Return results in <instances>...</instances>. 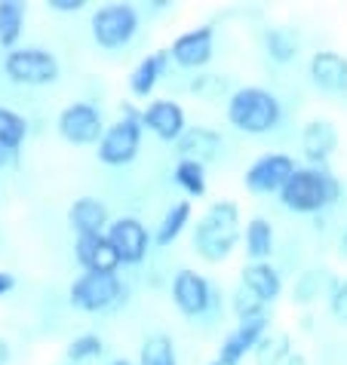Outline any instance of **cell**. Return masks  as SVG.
Segmentation results:
<instances>
[{
  "label": "cell",
  "mask_w": 347,
  "mask_h": 365,
  "mask_svg": "<svg viewBox=\"0 0 347 365\" xmlns=\"http://www.w3.org/2000/svg\"><path fill=\"white\" fill-rule=\"evenodd\" d=\"M243 240L240 206L233 200H216L193 225L191 246L206 264H221Z\"/></svg>",
  "instance_id": "cell-1"
},
{
  "label": "cell",
  "mask_w": 347,
  "mask_h": 365,
  "mask_svg": "<svg viewBox=\"0 0 347 365\" xmlns=\"http://www.w3.org/2000/svg\"><path fill=\"white\" fill-rule=\"evenodd\" d=\"M277 197L295 215H320L341 200V181L329 166H298Z\"/></svg>",
  "instance_id": "cell-2"
},
{
  "label": "cell",
  "mask_w": 347,
  "mask_h": 365,
  "mask_svg": "<svg viewBox=\"0 0 347 365\" xmlns=\"http://www.w3.org/2000/svg\"><path fill=\"white\" fill-rule=\"evenodd\" d=\"M224 117L237 133L268 135L283 123V101L264 86H237L224 101Z\"/></svg>",
  "instance_id": "cell-3"
},
{
  "label": "cell",
  "mask_w": 347,
  "mask_h": 365,
  "mask_svg": "<svg viewBox=\"0 0 347 365\" xmlns=\"http://www.w3.org/2000/svg\"><path fill=\"white\" fill-rule=\"evenodd\" d=\"M59 71V58L44 46H16L4 56V74L19 86H49Z\"/></svg>",
  "instance_id": "cell-4"
},
{
  "label": "cell",
  "mask_w": 347,
  "mask_h": 365,
  "mask_svg": "<svg viewBox=\"0 0 347 365\" xmlns=\"http://www.w3.org/2000/svg\"><path fill=\"white\" fill-rule=\"evenodd\" d=\"M68 298L84 313H105L117 307L120 301H126V286L117 273H80L71 282Z\"/></svg>",
  "instance_id": "cell-5"
},
{
  "label": "cell",
  "mask_w": 347,
  "mask_h": 365,
  "mask_svg": "<svg viewBox=\"0 0 347 365\" xmlns=\"http://www.w3.org/2000/svg\"><path fill=\"white\" fill-rule=\"evenodd\" d=\"M89 31L101 49H124L139 34V9L132 4H105L89 19Z\"/></svg>",
  "instance_id": "cell-6"
},
{
  "label": "cell",
  "mask_w": 347,
  "mask_h": 365,
  "mask_svg": "<svg viewBox=\"0 0 347 365\" xmlns=\"http://www.w3.org/2000/svg\"><path fill=\"white\" fill-rule=\"evenodd\" d=\"M141 135H145L141 120H136V117L114 120L111 126H105V133H101L99 145H96L99 163H105V166H129L132 160L139 157V150H141Z\"/></svg>",
  "instance_id": "cell-7"
},
{
  "label": "cell",
  "mask_w": 347,
  "mask_h": 365,
  "mask_svg": "<svg viewBox=\"0 0 347 365\" xmlns=\"http://www.w3.org/2000/svg\"><path fill=\"white\" fill-rule=\"evenodd\" d=\"M105 240L111 242V249L117 252L120 264H141V261L148 258L151 230L145 227V221L136 218V215L111 218V225L105 230Z\"/></svg>",
  "instance_id": "cell-8"
},
{
  "label": "cell",
  "mask_w": 347,
  "mask_h": 365,
  "mask_svg": "<svg viewBox=\"0 0 347 365\" xmlns=\"http://www.w3.org/2000/svg\"><path fill=\"white\" fill-rule=\"evenodd\" d=\"M56 129L68 145H99L101 133H105V120H101V110L89 101H74L59 110Z\"/></svg>",
  "instance_id": "cell-9"
},
{
  "label": "cell",
  "mask_w": 347,
  "mask_h": 365,
  "mask_svg": "<svg viewBox=\"0 0 347 365\" xmlns=\"http://www.w3.org/2000/svg\"><path fill=\"white\" fill-rule=\"evenodd\" d=\"M295 169H298V163L289 154H264L243 172V185L249 194H280Z\"/></svg>",
  "instance_id": "cell-10"
},
{
  "label": "cell",
  "mask_w": 347,
  "mask_h": 365,
  "mask_svg": "<svg viewBox=\"0 0 347 365\" xmlns=\"http://www.w3.org/2000/svg\"><path fill=\"white\" fill-rule=\"evenodd\" d=\"M212 301H216V292L203 273L185 267L172 277V304L178 307L181 317H203L212 307Z\"/></svg>",
  "instance_id": "cell-11"
},
{
  "label": "cell",
  "mask_w": 347,
  "mask_h": 365,
  "mask_svg": "<svg viewBox=\"0 0 347 365\" xmlns=\"http://www.w3.org/2000/svg\"><path fill=\"white\" fill-rule=\"evenodd\" d=\"M212 53H216V31H212V25H200L172 40L169 62H176L185 71H200L212 62Z\"/></svg>",
  "instance_id": "cell-12"
},
{
  "label": "cell",
  "mask_w": 347,
  "mask_h": 365,
  "mask_svg": "<svg viewBox=\"0 0 347 365\" xmlns=\"http://www.w3.org/2000/svg\"><path fill=\"white\" fill-rule=\"evenodd\" d=\"M139 120H141V129H148L151 135H157L160 141H169V145H176L181 138V133L188 129L185 108L172 98H154L145 110H141Z\"/></svg>",
  "instance_id": "cell-13"
},
{
  "label": "cell",
  "mask_w": 347,
  "mask_h": 365,
  "mask_svg": "<svg viewBox=\"0 0 347 365\" xmlns=\"http://www.w3.org/2000/svg\"><path fill=\"white\" fill-rule=\"evenodd\" d=\"M308 74H311V83L320 93H329V96L347 93V56L344 53H335V49L313 53L308 62Z\"/></svg>",
  "instance_id": "cell-14"
},
{
  "label": "cell",
  "mask_w": 347,
  "mask_h": 365,
  "mask_svg": "<svg viewBox=\"0 0 347 365\" xmlns=\"http://www.w3.org/2000/svg\"><path fill=\"white\" fill-rule=\"evenodd\" d=\"M264 331H268V317H264V319H249V322H237V329L228 331L221 338L216 362L218 365H240L243 359H246V353H252L255 344L264 338Z\"/></svg>",
  "instance_id": "cell-15"
},
{
  "label": "cell",
  "mask_w": 347,
  "mask_h": 365,
  "mask_svg": "<svg viewBox=\"0 0 347 365\" xmlns=\"http://www.w3.org/2000/svg\"><path fill=\"white\" fill-rule=\"evenodd\" d=\"M221 148H224V138L209 126H188L185 133H181V138L176 141L178 160H193V163H200V166L218 160Z\"/></svg>",
  "instance_id": "cell-16"
},
{
  "label": "cell",
  "mask_w": 347,
  "mask_h": 365,
  "mask_svg": "<svg viewBox=\"0 0 347 365\" xmlns=\"http://www.w3.org/2000/svg\"><path fill=\"white\" fill-rule=\"evenodd\" d=\"M301 150L308 157V166L329 163V157L338 150V129L332 120H308L301 129Z\"/></svg>",
  "instance_id": "cell-17"
},
{
  "label": "cell",
  "mask_w": 347,
  "mask_h": 365,
  "mask_svg": "<svg viewBox=\"0 0 347 365\" xmlns=\"http://www.w3.org/2000/svg\"><path fill=\"white\" fill-rule=\"evenodd\" d=\"M74 258L84 267V273H117L120 258L105 240V233H93V237H77L74 242Z\"/></svg>",
  "instance_id": "cell-18"
},
{
  "label": "cell",
  "mask_w": 347,
  "mask_h": 365,
  "mask_svg": "<svg viewBox=\"0 0 347 365\" xmlns=\"http://www.w3.org/2000/svg\"><path fill=\"white\" fill-rule=\"evenodd\" d=\"M240 286L249 289L255 298L264 304H273L283 295V277L271 261H249L240 270Z\"/></svg>",
  "instance_id": "cell-19"
},
{
  "label": "cell",
  "mask_w": 347,
  "mask_h": 365,
  "mask_svg": "<svg viewBox=\"0 0 347 365\" xmlns=\"http://www.w3.org/2000/svg\"><path fill=\"white\" fill-rule=\"evenodd\" d=\"M68 225L77 237L105 233L111 225V212L99 197H80V200L71 202V209H68Z\"/></svg>",
  "instance_id": "cell-20"
},
{
  "label": "cell",
  "mask_w": 347,
  "mask_h": 365,
  "mask_svg": "<svg viewBox=\"0 0 347 365\" xmlns=\"http://www.w3.org/2000/svg\"><path fill=\"white\" fill-rule=\"evenodd\" d=\"M166 68H169V49H154V53H148L136 68H132L129 93L136 98H148L157 89L160 77L166 74Z\"/></svg>",
  "instance_id": "cell-21"
},
{
  "label": "cell",
  "mask_w": 347,
  "mask_h": 365,
  "mask_svg": "<svg viewBox=\"0 0 347 365\" xmlns=\"http://www.w3.org/2000/svg\"><path fill=\"white\" fill-rule=\"evenodd\" d=\"M243 246H246L249 261H271L273 246H277V233L268 218L255 215L246 221V230H243Z\"/></svg>",
  "instance_id": "cell-22"
},
{
  "label": "cell",
  "mask_w": 347,
  "mask_h": 365,
  "mask_svg": "<svg viewBox=\"0 0 347 365\" xmlns=\"http://www.w3.org/2000/svg\"><path fill=\"white\" fill-rule=\"evenodd\" d=\"M191 215H193V206H191V200H178V202H172V206L163 212V218H160V225L157 230L151 233V242L154 246H172L178 237H181V230H185L191 225Z\"/></svg>",
  "instance_id": "cell-23"
},
{
  "label": "cell",
  "mask_w": 347,
  "mask_h": 365,
  "mask_svg": "<svg viewBox=\"0 0 347 365\" xmlns=\"http://www.w3.org/2000/svg\"><path fill=\"white\" fill-rule=\"evenodd\" d=\"M289 356H292V334L273 331V329L264 331V338L255 344V350H252L255 365H286Z\"/></svg>",
  "instance_id": "cell-24"
},
{
  "label": "cell",
  "mask_w": 347,
  "mask_h": 365,
  "mask_svg": "<svg viewBox=\"0 0 347 365\" xmlns=\"http://www.w3.org/2000/svg\"><path fill=\"white\" fill-rule=\"evenodd\" d=\"M25 16H28V4L22 0H0V46L16 49L19 37L25 28Z\"/></svg>",
  "instance_id": "cell-25"
},
{
  "label": "cell",
  "mask_w": 347,
  "mask_h": 365,
  "mask_svg": "<svg viewBox=\"0 0 347 365\" xmlns=\"http://www.w3.org/2000/svg\"><path fill=\"white\" fill-rule=\"evenodd\" d=\"M298 37L292 28H268L264 31V53L271 56V62L277 65H289L298 58Z\"/></svg>",
  "instance_id": "cell-26"
},
{
  "label": "cell",
  "mask_w": 347,
  "mask_h": 365,
  "mask_svg": "<svg viewBox=\"0 0 347 365\" xmlns=\"http://www.w3.org/2000/svg\"><path fill=\"white\" fill-rule=\"evenodd\" d=\"M139 365H178L176 341H172L166 331L148 334L139 347Z\"/></svg>",
  "instance_id": "cell-27"
},
{
  "label": "cell",
  "mask_w": 347,
  "mask_h": 365,
  "mask_svg": "<svg viewBox=\"0 0 347 365\" xmlns=\"http://www.w3.org/2000/svg\"><path fill=\"white\" fill-rule=\"evenodd\" d=\"M176 185L185 190L188 197H193V200L206 197V187H209L206 166L193 163V160H178V163H176Z\"/></svg>",
  "instance_id": "cell-28"
},
{
  "label": "cell",
  "mask_w": 347,
  "mask_h": 365,
  "mask_svg": "<svg viewBox=\"0 0 347 365\" xmlns=\"http://www.w3.org/2000/svg\"><path fill=\"white\" fill-rule=\"evenodd\" d=\"M25 138H28V120L19 114V110L0 105V145L19 154Z\"/></svg>",
  "instance_id": "cell-29"
},
{
  "label": "cell",
  "mask_w": 347,
  "mask_h": 365,
  "mask_svg": "<svg viewBox=\"0 0 347 365\" xmlns=\"http://www.w3.org/2000/svg\"><path fill=\"white\" fill-rule=\"evenodd\" d=\"M101 350H105V341H101L99 334H93V331L77 334V338L65 347V362L68 365H86V362L99 359Z\"/></svg>",
  "instance_id": "cell-30"
},
{
  "label": "cell",
  "mask_w": 347,
  "mask_h": 365,
  "mask_svg": "<svg viewBox=\"0 0 347 365\" xmlns=\"http://www.w3.org/2000/svg\"><path fill=\"white\" fill-rule=\"evenodd\" d=\"M323 289H326V270H304L298 273L292 286V301L295 304H313L323 298Z\"/></svg>",
  "instance_id": "cell-31"
},
{
  "label": "cell",
  "mask_w": 347,
  "mask_h": 365,
  "mask_svg": "<svg viewBox=\"0 0 347 365\" xmlns=\"http://www.w3.org/2000/svg\"><path fill=\"white\" fill-rule=\"evenodd\" d=\"M231 310H233V317H237V322H249V319H264V317H268V304L258 301L249 289H243V286L233 289Z\"/></svg>",
  "instance_id": "cell-32"
},
{
  "label": "cell",
  "mask_w": 347,
  "mask_h": 365,
  "mask_svg": "<svg viewBox=\"0 0 347 365\" xmlns=\"http://www.w3.org/2000/svg\"><path fill=\"white\" fill-rule=\"evenodd\" d=\"M191 93L197 96V98H206V101H218V98H228L233 89L228 83V77H221V74H197L191 80Z\"/></svg>",
  "instance_id": "cell-33"
},
{
  "label": "cell",
  "mask_w": 347,
  "mask_h": 365,
  "mask_svg": "<svg viewBox=\"0 0 347 365\" xmlns=\"http://www.w3.org/2000/svg\"><path fill=\"white\" fill-rule=\"evenodd\" d=\"M329 310L335 319L347 322V277L344 279H332L329 286Z\"/></svg>",
  "instance_id": "cell-34"
},
{
  "label": "cell",
  "mask_w": 347,
  "mask_h": 365,
  "mask_svg": "<svg viewBox=\"0 0 347 365\" xmlns=\"http://www.w3.org/2000/svg\"><path fill=\"white\" fill-rule=\"evenodd\" d=\"M86 6V0H49L53 13H80Z\"/></svg>",
  "instance_id": "cell-35"
},
{
  "label": "cell",
  "mask_w": 347,
  "mask_h": 365,
  "mask_svg": "<svg viewBox=\"0 0 347 365\" xmlns=\"http://www.w3.org/2000/svg\"><path fill=\"white\" fill-rule=\"evenodd\" d=\"M13 289H16V277L9 270H0V298L9 295Z\"/></svg>",
  "instance_id": "cell-36"
},
{
  "label": "cell",
  "mask_w": 347,
  "mask_h": 365,
  "mask_svg": "<svg viewBox=\"0 0 347 365\" xmlns=\"http://www.w3.org/2000/svg\"><path fill=\"white\" fill-rule=\"evenodd\" d=\"M9 359H13V347L6 338H0V365H9Z\"/></svg>",
  "instance_id": "cell-37"
},
{
  "label": "cell",
  "mask_w": 347,
  "mask_h": 365,
  "mask_svg": "<svg viewBox=\"0 0 347 365\" xmlns=\"http://www.w3.org/2000/svg\"><path fill=\"white\" fill-rule=\"evenodd\" d=\"M286 365H308V356H304V353H292V356L286 359Z\"/></svg>",
  "instance_id": "cell-38"
},
{
  "label": "cell",
  "mask_w": 347,
  "mask_h": 365,
  "mask_svg": "<svg viewBox=\"0 0 347 365\" xmlns=\"http://www.w3.org/2000/svg\"><path fill=\"white\" fill-rule=\"evenodd\" d=\"M338 258H344V261H347V230L341 233V240H338Z\"/></svg>",
  "instance_id": "cell-39"
},
{
  "label": "cell",
  "mask_w": 347,
  "mask_h": 365,
  "mask_svg": "<svg viewBox=\"0 0 347 365\" xmlns=\"http://www.w3.org/2000/svg\"><path fill=\"white\" fill-rule=\"evenodd\" d=\"M111 365H132V362H129V359H114Z\"/></svg>",
  "instance_id": "cell-40"
},
{
  "label": "cell",
  "mask_w": 347,
  "mask_h": 365,
  "mask_svg": "<svg viewBox=\"0 0 347 365\" xmlns=\"http://www.w3.org/2000/svg\"><path fill=\"white\" fill-rule=\"evenodd\" d=\"M209 365H218V362H216V359H212V362H209Z\"/></svg>",
  "instance_id": "cell-41"
}]
</instances>
